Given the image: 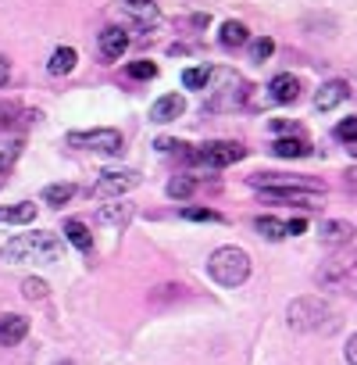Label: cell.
<instances>
[{"label":"cell","instance_id":"13","mask_svg":"<svg viewBox=\"0 0 357 365\" xmlns=\"http://www.w3.org/2000/svg\"><path fill=\"white\" fill-rule=\"evenodd\" d=\"M265 201H279V205H304V208H314L321 201V194L314 190H261Z\"/></svg>","mask_w":357,"mask_h":365},{"label":"cell","instance_id":"21","mask_svg":"<svg viewBox=\"0 0 357 365\" xmlns=\"http://www.w3.org/2000/svg\"><path fill=\"white\" fill-rule=\"evenodd\" d=\"M254 230H257L265 240H282V237H289V226H286V222H279V219H272V215L254 219Z\"/></svg>","mask_w":357,"mask_h":365},{"label":"cell","instance_id":"6","mask_svg":"<svg viewBox=\"0 0 357 365\" xmlns=\"http://www.w3.org/2000/svg\"><path fill=\"white\" fill-rule=\"evenodd\" d=\"M243 154H247V150H243L240 143H233V140H215V143L197 147L190 158H193L197 165H208V168H225V165H236Z\"/></svg>","mask_w":357,"mask_h":365},{"label":"cell","instance_id":"19","mask_svg":"<svg viewBox=\"0 0 357 365\" xmlns=\"http://www.w3.org/2000/svg\"><path fill=\"white\" fill-rule=\"evenodd\" d=\"M65 240L75 244L79 251H90V247H93V233H90L86 222H79V219H68V222H65Z\"/></svg>","mask_w":357,"mask_h":365},{"label":"cell","instance_id":"32","mask_svg":"<svg viewBox=\"0 0 357 365\" xmlns=\"http://www.w3.org/2000/svg\"><path fill=\"white\" fill-rule=\"evenodd\" d=\"M11 161H15V150H11V154H0V190H4V182H8Z\"/></svg>","mask_w":357,"mask_h":365},{"label":"cell","instance_id":"33","mask_svg":"<svg viewBox=\"0 0 357 365\" xmlns=\"http://www.w3.org/2000/svg\"><path fill=\"white\" fill-rule=\"evenodd\" d=\"M11 115H15V108H11V104H0V129H8V125L15 122Z\"/></svg>","mask_w":357,"mask_h":365},{"label":"cell","instance_id":"5","mask_svg":"<svg viewBox=\"0 0 357 365\" xmlns=\"http://www.w3.org/2000/svg\"><path fill=\"white\" fill-rule=\"evenodd\" d=\"M132 187H139V172H136V168H107V172H100V179L93 182V194H97L100 201H107V197L129 194Z\"/></svg>","mask_w":357,"mask_h":365},{"label":"cell","instance_id":"30","mask_svg":"<svg viewBox=\"0 0 357 365\" xmlns=\"http://www.w3.org/2000/svg\"><path fill=\"white\" fill-rule=\"evenodd\" d=\"M125 72H129L132 79H154V76H157V65H154V61H132Z\"/></svg>","mask_w":357,"mask_h":365},{"label":"cell","instance_id":"3","mask_svg":"<svg viewBox=\"0 0 357 365\" xmlns=\"http://www.w3.org/2000/svg\"><path fill=\"white\" fill-rule=\"evenodd\" d=\"M208 272L222 287H243L250 276V255L243 247H218L208 258Z\"/></svg>","mask_w":357,"mask_h":365},{"label":"cell","instance_id":"37","mask_svg":"<svg viewBox=\"0 0 357 365\" xmlns=\"http://www.w3.org/2000/svg\"><path fill=\"white\" fill-rule=\"evenodd\" d=\"M272 129H275V133H293L297 125H293V122H282V118H279V122H272Z\"/></svg>","mask_w":357,"mask_h":365},{"label":"cell","instance_id":"22","mask_svg":"<svg viewBox=\"0 0 357 365\" xmlns=\"http://www.w3.org/2000/svg\"><path fill=\"white\" fill-rule=\"evenodd\" d=\"M272 150H275L279 158H304V154H311V147H307L304 140H297V136H282V140H275Z\"/></svg>","mask_w":357,"mask_h":365},{"label":"cell","instance_id":"17","mask_svg":"<svg viewBox=\"0 0 357 365\" xmlns=\"http://www.w3.org/2000/svg\"><path fill=\"white\" fill-rule=\"evenodd\" d=\"M75 61H79L75 47H58V51L50 54V65H47V72H50V76H68V72L75 68Z\"/></svg>","mask_w":357,"mask_h":365},{"label":"cell","instance_id":"29","mask_svg":"<svg viewBox=\"0 0 357 365\" xmlns=\"http://www.w3.org/2000/svg\"><path fill=\"white\" fill-rule=\"evenodd\" d=\"M272 54H275V43H272L268 36H261V40L250 43V58H254V61H265V58H272Z\"/></svg>","mask_w":357,"mask_h":365},{"label":"cell","instance_id":"26","mask_svg":"<svg viewBox=\"0 0 357 365\" xmlns=\"http://www.w3.org/2000/svg\"><path fill=\"white\" fill-rule=\"evenodd\" d=\"M211 76H215L211 65H197V68H186V72H183V83H186L190 90H201V86H208Z\"/></svg>","mask_w":357,"mask_h":365},{"label":"cell","instance_id":"34","mask_svg":"<svg viewBox=\"0 0 357 365\" xmlns=\"http://www.w3.org/2000/svg\"><path fill=\"white\" fill-rule=\"evenodd\" d=\"M346 361H350V365H357V333L346 340Z\"/></svg>","mask_w":357,"mask_h":365},{"label":"cell","instance_id":"8","mask_svg":"<svg viewBox=\"0 0 357 365\" xmlns=\"http://www.w3.org/2000/svg\"><path fill=\"white\" fill-rule=\"evenodd\" d=\"M222 79H225V86L208 101V111H233V108H240V104L247 101V83H243L240 76L222 72Z\"/></svg>","mask_w":357,"mask_h":365},{"label":"cell","instance_id":"18","mask_svg":"<svg viewBox=\"0 0 357 365\" xmlns=\"http://www.w3.org/2000/svg\"><path fill=\"white\" fill-rule=\"evenodd\" d=\"M122 8H125L139 26H154V22H157V8H154V0H122Z\"/></svg>","mask_w":357,"mask_h":365},{"label":"cell","instance_id":"10","mask_svg":"<svg viewBox=\"0 0 357 365\" xmlns=\"http://www.w3.org/2000/svg\"><path fill=\"white\" fill-rule=\"evenodd\" d=\"M26 333H29V319L26 315H0V344L4 347L22 344Z\"/></svg>","mask_w":357,"mask_h":365},{"label":"cell","instance_id":"24","mask_svg":"<svg viewBox=\"0 0 357 365\" xmlns=\"http://www.w3.org/2000/svg\"><path fill=\"white\" fill-rule=\"evenodd\" d=\"M72 197H75V187H72V182H54V187L43 190V201H47L50 208H61V205H68Z\"/></svg>","mask_w":357,"mask_h":365},{"label":"cell","instance_id":"11","mask_svg":"<svg viewBox=\"0 0 357 365\" xmlns=\"http://www.w3.org/2000/svg\"><path fill=\"white\" fill-rule=\"evenodd\" d=\"M268 97H272L275 104H289V101H297V97H300V79L289 76V72L275 76V79L268 83Z\"/></svg>","mask_w":357,"mask_h":365},{"label":"cell","instance_id":"4","mask_svg":"<svg viewBox=\"0 0 357 365\" xmlns=\"http://www.w3.org/2000/svg\"><path fill=\"white\" fill-rule=\"evenodd\" d=\"M68 147H82V150H97V154H122L125 140L118 129H75L65 136Z\"/></svg>","mask_w":357,"mask_h":365},{"label":"cell","instance_id":"2","mask_svg":"<svg viewBox=\"0 0 357 365\" xmlns=\"http://www.w3.org/2000/svg\"><path fill=\"white\" fill-rule=\"evenodd\" d=\"M286 319H289V326L300 329V333H332V329L339 326L336 312H332L329 301H321V297H297V301L286 308Z\"/></svg>","mask_w":357,"mask_h":365},{"label":"cell","instance_id":"38","mask_svg":"<svg viewBox=\"0 0 357 365\" xmlns=\"http://www.w3.org/2000/svg\"><path fill=\"white\" fill-rule=\"evenodd\" d=\"M54 365H75V361H54Z\"/></svg>","mask_w":357,"mask_h":365},{"label":"cell","instance_id":"23","mask_svg":"<svg viewBox=\"0 0 357 365\" xmlns=\"http://www.w3.org/2000/svg\"><path fill=\"white\" fill-rule=\"evenodd\" d=\"M193 190H197V182L190 175H171L168 179V197L171 201H186V197H193Z\"/></svg>","mask_w":357,"mask_h":365},{"label":"cell","instance_id":"25","mask_svg":"<svg viewBox=\"0 0 357 365\" xmlns=\"http://www.w3.org/2000/svg\"><path fill=\"white\" fill-rule=\"evenodd\" d=\"M129 215H132L129 205H104V208L97 212V222H104V226H122V222H129Z\"/></svg>","mask_w":357,"mask_h":365},{"label":"cell","instance_id":"20","mask_svg":"<svg viewBox=\"0 0 357 365\" xmlns=\"http://www.w3.org/2000/svg\"><path fill=\"white\" fill-rule=\"evenodd\" d=\"M218 40H222V47H243V43H250V33H247L243 22H225Z\"/></svg>","mask_w":357,"mask_h":365},{"label":"cell","instance_id":"14","mask_svg":"<svg viewBox=\"0 0 357 365\" xmlns=\"http://www.w3.org/2000/svg\"><path fill=\"white\" fill-rule=\"evenodd\" d=\"M318 237H321V244H329V247H343V244L353 240V226L343 222V219H329V222H321Z\"/></svg>","mask_w":357,"mask_h":365},{"label":"cell","instance_id":"15","mask_svg":"<svg viewBox=\"0 0 357 365\" xmlns=\"http://www.w3.org/2000/svg\"><path fill=\"white\" fill-rule=\"evenodd\" d=\"M183 111H186V101L178 97V93H168V97H161V101L150 108V122H175Z\"/></svg>","mask_w":357,"mask_h":365},{"label":"cell","instance_id":"16","mask_svg":"<svg viewBox=\"0 0 357 365\" xmlns=\"http://www.w3.org/2000/svg\"><path fill=\"white\" fill-rule=\"evenodd\" d=\"M36 219V205L22 201V205H8V208H0V226H26Z\"/></svg>","mask_w":357,"mask_h":365},{"label":"cell","instance_id":"36","mask_svg":"<svg viewBox=\"0 0 357 365\" xmlns=\"http://www.w3.org/2000/svg\"><path fill=\"white\" fill-rule=\"evenodd\" d=\"M286 226H289V233H293V237H297V233H304V230H307V222H304V219H289V222H286Z\"/></svg>","mask_w":357,"mask_h":365},{"label":"cell","instance_id":"28","mask_svg":"<svg viewBox=\"0 0 357 365\" xmlns=\"http://www.w3.org/2000/svg\"><path fill=\"white\" fill-rule=\"evenodd\" d=\"M336 140H343V143H357V118H343L339 125H336Z\"/></svg>","mask_w":357,"mask_h":365},{"label":"cell","instance_id":"12","mask_svg":"<svg viewBox=\"0 0 357 365\" xmlns=\"http://www.w3.org/2000/svg\"><path fill=\"white\" fill-rule=\"evenodd\" d=\"M97 43H100V54H104V58H111V61H118V58L129 51V36H125V29H118V26L104 29Z\"/></svg>","mask_w":357,"mask_h":365},{"label":"cell","instance_id":"31","mask_svg":"<svg viewBox=\"0 0 357 365\" xmlns=\"http://www.w3.org/2000/svg\"><path fill=\"white\" fill-rule=\"evenodd\" d=\"M22 294H26L29 301H43V297H47V283H43V279H26V283H22Z\"/></svg>","mask_w":357,"mask_h":365},{"label":"cell","instance_id":"1","mask_svg":"<svg viewBox=\"0 0 357 365\" xmlns=\"http://www.w3.org/2000/svg\"><path fill=\"white\" fill-rule=\"evenodd\" d=\"M4 258L8 262H40V265H54L61 258V240L54 233H22L15 240L4 244Z\"/></svg>","mask_w":357,"mask_h":365},{"label":"cell","instance_id":"7","mask_svg":"<svg viewBox=\"0 0 357 365\" xmlns=\"http://www.w3.org/2000/svg\"><path fill=\"white\" fill-rule=\"evenodd\" d=\"M250 182L257 190H314V194L325 190L311 175H286V172H261V175H250Z\"/></svg>","mask_w":357,"mask_h":365},{"label":"cell","instance_id":"9","mask_svg":"<svg viewBox=\"0 0 357 365\" xmlns=\"http://www.w3.org/2000/svg\"><path fill=\"white\" fill-rule=\"evenodd\" d=\"M346 97H350V86H346L343 79H329V83L318 86V93H314V108H318V111H332V108H339Z\"/></svg>","mask_w":357,"mask_h":365},{"label":"cell","instance_id":"27","mask_svg":"<svg viewBox=\"0 0 357 365\" xmlns=\"http://www.w3.org/2000/svg\"><path fill=\"white\" fill-rule=\"evenodd\" d=\"M183 219H190V222H222V215L211 212V208H183Z\"/></svg>","mask_w":357,"mask_h":365},{"label":"cell","instance_id":"35","mask_svg":"<svg viewBox=\"0 0 357 365\" xmlns=\"http://www.w3.org/2000/svg\"><path fill=\"white\" fill-rule=\"evenodd\" d=\"M8 76H11V65H8L4 54H0V86H8Z\"/></svg>","mask_w":357,"mask_h":365}]
</instances>
